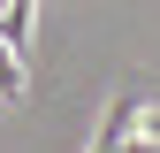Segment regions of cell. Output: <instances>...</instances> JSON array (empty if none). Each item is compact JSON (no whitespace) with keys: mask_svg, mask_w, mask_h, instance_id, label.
Here are the masks:
<instances>
[{"mask_svg":"<svg viewBox=\"0 0 160 153\" xmlns=\"http://www.w3.org/2000/svg\"><path fill=\"white\" fill-rule=\"evenodd\" d=\"M0 46L23 61V46H31V0H8V8H0Z\"/></svg>","mask_w":160,"mask_h":153,"instance_id":"2","label":"cell"},{"mask_svg":"<svg viewBox=\"0 0 160 153\" xmlns=\"http://www.w3.org/2000/svg\"><path fill=\"white\" fill-rule=\"evenodd\" d=\"M92 153H160V92H145V84L114 92V107L92 130Z\"/></svg>","mask_w":160,"mask_h":153,"instance_id":"1","label":"cell"}]
</instances>
